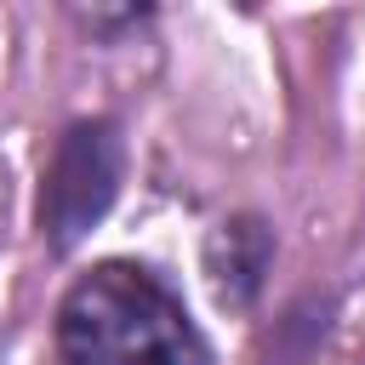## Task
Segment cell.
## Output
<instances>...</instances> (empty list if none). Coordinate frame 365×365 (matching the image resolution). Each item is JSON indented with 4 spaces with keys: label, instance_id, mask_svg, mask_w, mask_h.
<instances>
[{
    "label": "cell",
    "instance_id": "3957f363",
    "mask_svg": "<svg viewBox=\"0 0 365 365\" xmlns=\"http://www.w3.org/2000/svg\"><path fill=\"white\" fill-rule=\"evenodd\" d=\"M268 262H274V234L262 217H222L205 240V274L222 308H245L262 291Z\"/></svg>",
    "mask_w": 365,
    "mask_h": 365
},
{
    "label": "cell",
    "instance_id": "6da1fadb",
    "mask_svg": "<svg viewBox=\"0 0 365 365\" xmlns=\"http://www.w3.org/2000/svg\"><path fill=\"white\" fill-rule=\"evenodd\" d=\"M63 365H211L205 331L182 297L143 262H91L57 302Z\"/></svg>",
    "mask_w": 365,
    "mask_h": 365
},
{
    "label": "cell",
    "instance_id": "7a4b0ae2",
    "mask_svg": "<svg viewBox=\"0 0 365 365\" xmlns=\"http://www.w3.org/2000/svg\"><path fill=\"white\" fill-rule=\"evenodd\" d=\"M125 177V137L114 120H74L40 171V200H34V222L40 240L51 251H74L114 205Z\"/></svg>",
    "mask_w": 365,
    "mask_h": 365
},
{
    "label": "cell",
    "instance_id": "277c9868",
    "mask_svg": "<svg viewBox=\"0 0 365 365\" xmlns=\"http://www.w3.org/2000/svg\"><path fill=\"white\" fill-rule=\"evenodd\" d=\"M74 17H80L86 29H137L148 11H143V6H137V11H131V6H125V11H108V6H91V11H86V6H80Z\"/></svg>",
    "mask_w": 365,
    "mask_h": 365
}]
</instances>
